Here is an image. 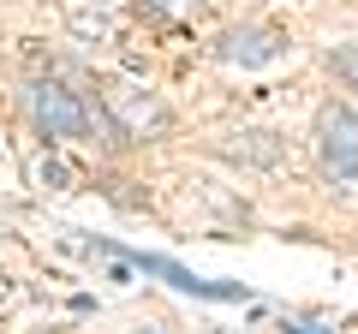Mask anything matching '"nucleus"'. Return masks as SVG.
<instances>
[{"instance_id": "39448f33", "label": "nucleus", "mask_w": 358, "mask_h": 334, "mask_svg": "<svg viewBox=\"0 0 358 334\" xmlns=\"http://www.w3.org/2000/svg\"><path fill=\"white\" fill-rule=\"evenodd\" d=\"M215 155H227V161L239 167H281L287 161V138L268 126H239L227 131V138H215Z\"/></svg>"}, {"instance_id": "20e7f679", "label": "nucleus", "mask_w": 358, "mask_h": 334, "mask_svg": "<svg viewBox=\"0 0 358 334\" xmlns=\"http://www.w3.org/2000/svg\"><path fill=\"white\" fill-rule=\"evenodd\" d=\"M209 54L221 66H239V72H263V66H275L287 54V30L268 24V18H239L209 42Z\"/></svg>"}, {"instance_id": "423d86ee", "label": "nucleus", "mask_w": 358, "mask_h": 334, "mask_svg": "<svg viewBox=\"0 0 358 334\" xmlns=\"http://www.w3.org/2000/svg\"><path fill=\"white\" fill-rule=\"evenodd\" d=\"M209 6H215V0H138V18L192 30V24H203V18H209Z\"/></svg>"}, {"instance_id": "0eeeda50", "label": "nucleus", "mask_w": 358, "mask_h": 334, "mask_svg": "<svg viewBox=\"0 0 358 334\" xmlns=\"http://www.w3.org/2000/svg\"><path fill=\"white\" fill-rule=\"evenodd\" d=\"M329 72L341 78V90L358 96V42H334L329 48Z\"/></svg>"}, {"instance_id": "f257e3e1", "label": "nucleus", "mask_w": 358, "mask_h": 334, "mask_svg": "<svg viewBox=\"0 0 358 334\" xmlns=\"http://www.w3.org/2000/svg\"><path fill=\"white\" fill-rule=\"evenodd\" d=\"M24 114H30V126H36L48 143H78V138H96V131H102V143H120V131H114V119H108L102 96L90 102L84 90H72V84L54 78V72L24 84Z\"/></svg>"}, {"instance_id": "f03ea898", "label": "nucleus", "mask_w": 358, "mask_h": 334, "mask_svg": "<svg viewBox=\"0 0 358 334\" xmlns=\"http://www.w3.org/2000/svg\"><path fill=\"white\" fill-rule=\"evenodd\" d=\"M310 150H317L322 185H334V191H358V114L346 102H322L317 108Z\"/></svg>"}, {"instance_id": "6e6552de", "label": "nucleus", "mask_w": 358, "mask_h": 334, "mask_svg": "<svg viewBox=\"0 0 358 334\" xmlns=\"http://www.w3.org/2000/svg\"><path fill=\"white\" fill-rule=\"evenodd\" d=\"M90 6H114V0H90Z\"/></svg>"}, {"instance_id": "7ed1b4c3", "label": "nucleus", "mask_w": 358, "mask_h": 334, "mask_svg": "<svg viewBox=\"0 0 358 334\" xmlns=\"http://www.w3.org/2000/svg\"><path fill=\"white\" fill-rule=\"evenodd\" d=\"M96 90H102V108H108V119H114L120 143H162L167 131H173V108L155 90L131 84V78H108Z\"/></svg>"}]
</instances>
